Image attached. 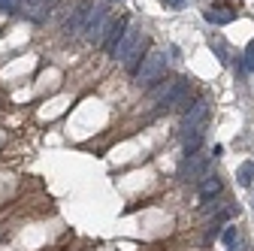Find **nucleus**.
<instances>
[{"instance_id": "1", "label": "nucleus", "mask_w": 254, "mask_h": 251, "mask_svg": "<svg viewBox=\"0 0 254 251\" xmlns=\"http://www.w3.org/2000/svg\"><path fill=\"white\" fill-rule=\"evenodd\" d=\"M142 49H145V37H142V30H139L136 24H127L112 55H115V61H121L124 67H130V70L136 73V61H142Z\"/></svg>"}, {"instance_id": "2", "label": "nucleus", "mask_w": 254, "mask_h": 251, "mask_svg": "<svg viewBox=\"0 0 254 251\" xmlns=\"http://www.w3.org/2000/svg\"><path fill=\"white\" fill-rule=\"evenodd\" d=\"M185 97H188V82L185 79H170V82H164L161 88L151 94V106H157V109H173V106L185 103Z\"/></svg>"}, {"instance_id": "3", "label": "nucleus", "mask_w": 254, "mask_h": 251, "mask_svg": "<svg viewBox=\"0 0 254 251\" xmlns=\"http://www.w3.org/2000/svg\"><path fill=\"white\" fill-rule=\"evenodd\" d=\"M118 21L109 15V9H103V6H97L91 12V18H88V27H85V34H88V43H94V46H103L106 43V37L112 34V27H115Z\"/></svg>"}, {"instance_id": "4", "label": "nucleus", "mask_w": 254, "mask_h": 251, "mask_svg": "<svg viewBox=\"0 0 254 251\" xmlns=\"http://www.w3.org/2000/svg\"><path fill=\"white\" fill-rule=\"evenodd\" d=\"M164 70H167V55L164 52H148L142 58V64L136 67V82L148 88V85H154L157 79L164 76Z\"/></svg>"}, {"instance_id": "5", "label": "nucleus", "mask_w": 254, "mask_h": 251, "mask_svg": "<svg viewBox=\"0 0 254 251\" xmlns=\"http://www.w3.org/2000/svg\"><path fill=\"white\" fill-rule=\"evenodd\" d=\"M206 118H209V103H206V100H197L194 106L185 112V118H182V130H185V133H197V130H203Z\"/></svg>"}, {"instance_id": "6", "label": "nucleus", "mask_w": 254, "mask_h": 251, "mask_svg": "<svg viewBox=\"0 0 254 251\" xmlns=\"http://www.w3.org/2000/svg\"><path fill=\"white\" fill-rule=\"evenodd\" d=\"M203 170H206V158L194 151V154H188V158H185V164L179 167V176H182V179H197Z\"/></svg>"}, {"instance_id": "7", "label": "nucleus", "mask_w": 254, "mask_h": 251, "mask_svg": "<svg viewBox=\"0 0 254 251\" xmlns=\"http://www.w3.org/2000/svg\"><path fill=\"white\" fill-rule=\"evenodd\" d=\"M206 18H209L212 24H230V21L236 18V9H230L227 3H212V6L206 9Z\"/></svg>"}, {"instance_id": "8", "label": "nucleus", "mask_w": 254, "mask_h": 251, "mask_svg": "<svg viewBox=\"0 0 254 251\" xmlns=\"http://www.w3.org/2000/svg\"><path fill=\"white\" fill-rule=\"evenodd\" d=\"M55 3V0H24L21 9L27 18H43V12H49V6Z\"/></svg>"}, {"instance_id": "9", "label": "nucleus", "mask_w": 254, "mask_h": 251, "mask_svg": "<svg viewBox=\"0 0 254 251\" xmlns=\"http://www.w3.org/2000/svg\"><path fill=\"white\" fill-rule=\"evenodd\" d=\"M221 194V179L218 176H203V185H200V197L203 200H212Z\"/></svg>"}, {"instance_id": "10", "label": "nucleus", "mask_w": 254, "mask_h": 251, "mask_svg": "<svg viewBox=\"0 0 254 251\" xmlns=\"http://www.w3.org/2000/svg\"><path fill=\"white\" fill-rule=\"evenodd\" d=\"M236 179H239V185H251V182H254V164L245 161V164L236 170Z\"/></svg>"}, {"instance_id": "11", "label": "nucleus", "mask_w": 254, "mask_h": 251, "mask_svg": "<svg viewBox=\"0 0 254 251\" xmlns=\"http://www.w3.org/2000/svg\"><path fill=\"white\" fill-rule=\"evenodd\" d=\"M236 239H239L236 227H224V230H221V242H224L227 248H236Z\"/></svg>"}, {"instance_id": "12", "label": "nucleus", "mask_w": 254, "mask_h": 251, "mask_svg": "<svg viewBox=\"0 0 254 251\" xmlns=\"http://www.w3.org/2000/svg\"><path fill=\"white\" fill-rule=\"evenodd\" d=\"M242 67L248 70V73H254V40L248 43V49H245V61H242Z\"/></svg>"}, {"instance_id": "13", "label": "nucleus", "mask_w": 254, "mask_h": 251, "mask_svg": "<svg viewBox=\"0 0 254 251\" xmlns=\"http://www.w3.org/2000/svg\"><path fill=\"white\" fill-rule=\"evenodd\" d=\"M21 6V0H0V9H3V12H15Z\"/></svg>"}, {"instance_id": "14", "label": "nucleus", "mask_w": 254, "mask_h": 251, "mask_svg": "<svg viewBox=\"0 0 254 251\" xmlns=\"http://www.w3.org/2000/svg\"><path fill=\"white\" fill-rule=\"evenodd\" d=\"M167 9H185V0H164Z\"/></svg>"}]
</instances>
